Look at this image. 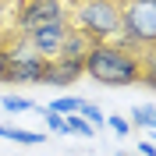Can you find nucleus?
Masks as SVG:
<instances>
[{
	"mask_svg": "<svg viewBox=\"0 0 156 156\" xmlns=\"http://www.w3.org/2000/svg\"><path fill=\"white\" fill-rule=\"evenodd\" d=\"M78 117H85L92 128H103V124H107V114H103L96 103H89V99H82V107H78Z\"/></svg>",
	"mask_w": 156,
	"mask_h": 156,
	"instance_id": "obj_13",
	"label": "nucleus"
},
{
	"mask_svg": "<svg viewBox=\"0 0 156 156\" xmlns=\"http://www.w3.org/2000/svg\"><path fill=\"white\" fill-rule=\"evenodd\" d=\"M82 68H85L89 78H96L99 85L124 89V85H138V78H142V57L114 46V43H92V50L82 60Z\"/></svg>",
	"mask_w": 156,
	"mask_h": 156,
	"instance_id": "obj_1",
	"label": "nucleus"
},
{
	"mask_svg": "<svg viewBox=\"0 0 156 156\" xmlns=\"http://www.w3.org/2000/svg\"><path fill=\"white\" fill-rule=\"evenodd\" d=\"M114 156H128V153H114Z\"/></svg>",
	"mask_w": 156,
	"mask_h": 156,
	"instance_id": "obj_18",
	"label": "nucleus"
},
{
	"mask_svg": "<svg viewBox=\"0 0 156 156\" xmlns=\"http://www.w3.org/2000/svg\"><path fill=\"white\" fill-rule=\"evenodd\" d=\"M64 128H68V135H78V138H92V135H96V128L89 124L85 117H78V114L64 117Z\"/></svg>",
	"mask_w": 156,
	"mask_h": 156,
	"instance_id": "obj_11",
	"label": "nucleus"
},
{
	"mask_svg": "<svg viewBox=\"0 0 156 156\" xmlns=\"http://www.w3.org/2000/svg\"><path fill=\"white\" fill-rule=\"evenodd\" d=\"M0 107L7 114H29V110H36V103L25 99V96H0Z\"/></svg>",
	"mask_w": 156,
	"mask_h": 156,
	"instance_id": "obj_12",
	"label": "nucleus"
},
{
	"mask_svg": "<svg viewBox=\"0 0 156 156\" xmlns=\"http://www.w3.org/2000/svg\"><path fill=\"white\" fill-rule=\"evenodd\" d=\"M85 75V68H82V60H46V68H43V78H39V85H53V89H68L75 85L78 78Z\"/></svg>",
	"mask_w": 156,
	"mask_h": 156,
	"instance_id": "obj_7",
	"label": "nucleus"
},
{
	"mask_svg": "<svg viewBox=\"0 0 156 156\" xmlns=\"http://www.w3.org/2000/svg\"><path fill=\"white\" fill-rule=\"evenodd\" d=\"M64 18H71L68 7H64V0H25L18 7V14H14V25H18V32H29L36 25L64 21Z\"/></svg>",
	"mask_w": 156,
	"mask_h": 156,
	"instance_id": "obj_5",
	"label": "nucleus"
},
{
	"mask_svg": "<svg viewBox=\"0 0 156 156\" xmlns=\"http://www.w3.org/2000/svg\"><path fill=\"white\" fill-rule=\"evenodd\" d=\"M4 68H7V57H4V46H0V78H4Z\"/></svg>",
	"mask_w": 156,
	"mask_h": 156,
	"instance_id": "obj_17",
	"label": "nucleus"
},
{
	"mask_svg": "<svg viewBox=\"0 0 156 156\" xmlns=\"http://www.w3.org/2000/svg\"><path fill=\"white\" fill-rule=\"evenodd\" d=\"M107 124L114 128V135H117V138H128V135H131V124H128V117H121V114H110V117H107Z\"/></svg>",
	"mask_w": 156,
	"mask_h": 156,
	"instance_id": "obj_15",
	"label": "nucleus"
},
{
	"mask_svg": "<svg viewBox=\"0 0 156 156\" xmlns=\"http://www.w3.org/2000/svg\"><path fill=\"white\" fill-rule=\"evenodd\" d=\"M128 124L131 128H156V110H153V103H138L135 110H131V117H128Z\"/></svg>",
	"mask_w": 156,
	"mask_h": 156,
	"instance_id": "obj_10",
	"label": "nucleus"
},
{
	"mask_svg": "<svg viewBox=\"0 0 156 156\" xmlns=\"http://www.w3.org/2000/svg\"><path fill=\"white\" fill-rule=\"evenodd\" d=\"M75 29L85 32L92 43H110L121 32V0H78Z\"/></svg>",
	"mask_w": 156,
	"mask_h": 156,
	"instance_id": "obj_3",
	"label": "nucleus"
},
{
	"mask_svg": "<svg viewBox=\"0 0 156 156\" xmlns=\"http://www.w3.org/2000/svg\"><path fill=\"white\" fill-rule=\"evenodd\" d=\"M128 53H146L156 46V0H124L121 4V32L110 39Z\"/></svg>",
	"mask_w": 156,
	"mask_h": 156,
	"instance_id": "obj_2",
	"label": "nucleus"
},
{
	"mask_svg": "<svg viewBox=\"0 0 156 156\" xmlns=\"http://www.w3.org/2000/svg\"><path fill=\"white\" fill-rule=\"evenodd\" d=\"M89 50H92V39L71 25L68 36H64V43H60V50H57V57H60V60H85Z\"/></svg>",
	"mask_w": 156,
	"mask_h": 156,
	"instance_id": "obj_8",
	"label": "nucleus"
},
{
	"mask_svg": "<svg viewBox=\"0 0 156 156\" xmlns=\"http://www.w3.org/2000/svg\"><path fill=\"white\" fill-rule=\"evenodd\" d=\"M4 57H7V68L0 82H11V85H39L46 60L39 57L29 43H14V46H4Z\"/></svg>",
	"mask_w": 156,
	"mask_h": 156,
	"instance_id": "obj_4",
	"label": "nucleus"
},
{
	"mask_svg": "<svg viewBox=\"0 0 156 156\" xmlns=\"http://www.w3.org/2000/svg\"><path fill=\"white\" fill-rule=\"evenodd\" d=\"M78 107H82V99H71V96H60V99H50L46 110H53V114L68 117V114H78Z\"/></svg>",
	"mask_w": 156,
	"mask_h": 156,
	"instance_id": "obj_14",
	"label": "nucleus"
},
{
	"mask_svg": "<svg viewBox=\"0 0 156 156\" xmlns=\"http://www.w3.org/2000/svg\"><path fill=\"white\" fill-rule=\"evenodd\" d=\"M138 153L142 156H156V146L149 142V138H142V142H138Z\"/></svg>",
	"mask_w": 156,
	"mask_h": 156,
	"instance_id": "obj_16",
	"label": "nucleus"
},
{
	"mask_svg": "<svg viewBox=\"0 0 156 156\" xmlns=\"http://www.w3.org/2000/svg\"><path fill=\"white\" fill-rule=\"evenodd\" d=\"M0 138H7V142H21V146H43L46 135H39V131H25V128H14V124H0Z\"/></svg>",
	"mask_w": 156,
	"mask_h": 156,
	"instance_id": "obj_9",
	"label": "nucleus"
},
{
	"mask_svg": "<svg viewBox=\"0 0 156 156\" xmlns=\"http://www.w3.org/2000/svg\"><path fill=\"white\" fill-rule=\"evenodd\" d=\"M68 29H71V18H64V21H46V25H36V29L25 32V43H29L43 60H53V57H57V50H60V43H64V36H68Z\"/></svg>",
	"mask_w": 156,
	"mask_h": 156,
	"instance_id": "obj_6",
	"label": "nucleus"
}]
</instances>
